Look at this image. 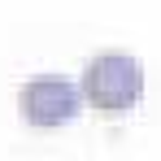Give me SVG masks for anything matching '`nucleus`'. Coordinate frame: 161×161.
<instances>
[{
  "instance_id": "obj_2",
  "label": "nucleus",
  "mask_w": 161,
  "mask_h": 161,
  "mask_svg": "<svg viewBox=\"0 0 161 161\" xmlns=\"http://www.w3.org/2000/svg\"><path fill=\"white\" fill-rule=\"evenodd\" d=\"M83 105H87V100H83L79 83L61 79V74H39V79L22 83V92H18V113H22V122L35 126V131L70 126L83 113Z\"/></svg>"
},
{
  "instance_id": "obj_1",
  "label": "nucleus",
  "mask_w": 161,
  "mask_h": 161,
  "mask_svg": "<svg viewBox=\"0 0 161 161\" xmlns=\"http://www.w3.org/2000/svg\"><path fill=\"white\" fill-rule=\"evenodd\" d=\"M83 100L100 113H126L144 100V61L131 53H100L79 79Z\"/></svg>"
}]
</instances>
